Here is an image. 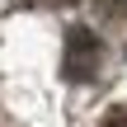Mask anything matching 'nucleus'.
<instances>
[{"instance_id": "nucleus-1", "label": "nucleus", "mask_w": 127, "mask_h": 127, "mask_svg": "<svg viewBox=\"0 0 127 127\" xmlns=\"http://www.w3.org/2000/svg\"><path fill=\"white\" fill-rule=\"evenodd\" d=\"M99 61H104V42L85 28V24H75L71 33H66V57H61V71H66V80H90L94 71H99Z\"/></svg>"}, {"instance_id": "nucleus-2", "label": "nucleus", "mask_w": 127, "mask_h": 127, "mask_svg": "<svg viewBox=\"0 0 127 127\" xmlns=\"http://www.w3.org/2000/svg\"><path fill=\"white\" fill-rule=\"evenodd\" d=\"M99 127H127V104H118V108H108Z\"/></svg>"}]
</instances>
